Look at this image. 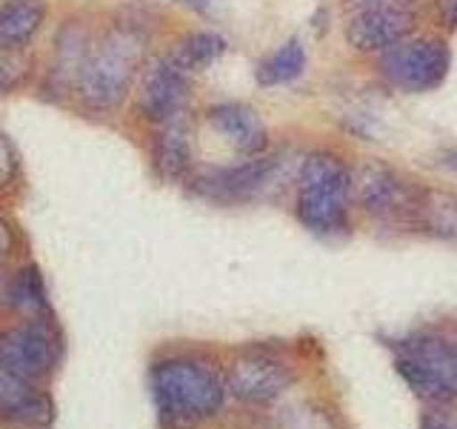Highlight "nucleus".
<instances>
[{"label": "nucleus", "instance_id": "obj_1", "mask_svg": "<svg viewBox=\"0 0 457 429\" xmlns=\"http://www.w3.org/2000/svg\"><path fill=\"white\" fill-rule=\"evenodd\" d=\"M149 32L137 21H120L106 29L89 49L83 72L78 78V92L95 109H114L123 104L143 63Z\"/></svg>", "mask_w": 457, "mask_h": 429}, {"label": "nucleus", "instance_id": "obj_2", "mask_svg": "<svg viewBox=\"0 0 457 429\" xmlns=\"http://www.w3.org/2000/svg\"><path fill=\"white\" fill-rule=\"evenodd\" d=\"M226 386L206 364L169 358L152 369V398L166 421L209 418L223 407Z\"/></svg>", "mask_w": 457, "mask_h": 429}, {"label": "nucleus", "instance_id": "obj_3", "mask_svg": "<svg viewBox=\"0 0 457 429\" xmlns=\"http://www.w3.org/2000/svg\"><path fill=\"white\" fill-rule=\"evenodd\" d=\"M63 338L49 318H29L21 326L0 332V372L23 381L49 378L61 364Z\"/></svg>", "mask_w": 457, "mask_h": 429}, {"label": "nucleus", "instance_id": "obj_4", "mask_svg": "<svg viewBox=\"0 0 457 429\" xmlns=\"http://www.w3.org/2000/svg\"><path fill=\"white\" fill-rule=\"evenodd\" d=\"M452 69V52L440 38L420 35L406 38L380 55V72L392 86L403 92H432L446 80Z\"/></svg>", "mask_w": 457, "mask_h": 429}, {"label": "nucleus", "instance_id": "obj_5", "mask_svg": "<svg viewBox=\"0 0 457 429\" xmlns=\"http://www.w3.org/2000/svg\"><path fill=\"white\" fill-rule=\"evenodd\" d=\"M280 166V157H263L257 155L246 164L223 166V169H204L192 175L189 186L192 192L214 200V204H240V200H252L261 195L266 186L275 183Z\"/></svg>", "mask_w": 457, "mask_h": 429}, {"label": "nucleus", "instance_id": "obj_6", "mask_svg": "<svg viewBox=\"0 0 457 429\" xmlns=\"http://www.w3.org/2000/svg\"><path fill=\"white\" fill-rule=\"evenodd\" d=\"M352 189L361 206L375 218H406L420 214L423 198L411 186L378 161H363L352 175Z\"/></svg>", "mask_w": 457, "mask_h": 429}, {"label": "nucleus", "instance_id": "obj_7", "mask_svg": "<svg viewBox=\"0 0 457 429\" xmlns=\"http://www.w3.org/2000/svg\"><path fill=\"white\" fill-rule=\"evenodd\" d=\"M186 100H189V72L171 55L157 57L140 80L137 106L143 112V118L161 126L183 114Z\"/></svg>", "mask_w": 457, "mask_h": 429}, {"label": "nucleus", "instance_id": "obj_8", "mask_svg": "<svg viewBox=\"0 0 457 429\" xmlns=\"http://www.w3.org/2000/svg\"><path fill=\"white\" fill-rule=\"evenodd\" d=\"M414 29V14L409 6H380V9H357L346 23V40L354 52L383 55L386 49L406 40Z\"/></svg>", "mask_w": 457, "mask_h": 429}, {"label": "nucleus", "instance_id": "obj_9", "mask_svg": "<svg viewBox=\"0 0 457 429\" xmlns=\"http://www.w3.org/2000/svg\"><path fill=\"white\" fill-rule=\"evenodd\" d=\"M295 383L292 369L266 355H246L228 372V390L246 404H269Z\"/></svg>", "mask_w": 457, "mask_h": 429}, {"label": "nucleus", "instance_id": "obj_10", "mask_svg": "<svg viewBox=\"0 0 457 429\" xmlns=\"http://www.w3.org/2000/svg\"><path fill=\"white\" fill-rule=\"evenodd\" d=\"M0 418L26 429H46L54 421V400L37 383L0 372Z\"/></svg>", "mask_w": 457, "mask_h": 429}, {"label": "nucleus", "instance_id": "obj_11", "mask_svg": "<svg viewBox=\"0 0 457 429\" xmlns=\"http://www.w3.org/2000/svg\"><path fill=\"white\" fill-rule=\"evenodd\" d=\"M206 118L214 126V132H218L220 138H226L237 152L249 155V157L263 155L269 135H266V126L261 121V114H257L252 106L232 104V100H228V104L212 106Z\"/></svg>", "mask_w": 457, "mask_h": 429}, {"label": "nucleus", "instance_id": "obj_12", "mask_svg": "<svg viewBox=\"0 0 457 429\" xmlns=\"http://www.w3.org/2000/svg\"><path fill=\"white\" fill-rule=\"evenodd\" d=\"M349 195L323 192V189H300L297 198V221L303 223L312 235L332 238L349 229Z\"/></svg>", "mask_w": 457, "mask_h": 429}, {"label": "nucleus", "instance_id": "obj_13", "mask_svg": "<svg viewBox=\"0 0 457 429\" xmlns=\"http://www.w3.org/2000/svg\"><path fill=\"white\" fill-rule=\"evenodd\" d=\"M154 166L163 178L180 181L192 169V132L183 114L161 123L154 138Z\"/></svg>", "mask_w": 457, "mask_h": 429}, {"label": "nucleus", "instance_id": "obj_14", "mask_svg": "<svg viewBox=\"0 0 457 429\" xmlns=\"http://www.w3.org/2000/svg\"><path fill=\"white\" fill-rule=\"evenodd\" d=\"M46 21V6L43 0H6L0 6V46L4 49H23L32 43Z\"/></svg>", "mask_w": 457, "mask_h": 429}, {"label": "nucleus", "instance_id": "obj_15", "mask_svg": "<svg viewBox=\"0 0 457 429\" xmlns=\"http://www.w3.org/2000/svg\"><path fill=\"white\" fill-rule=\"evenodd\" d=\"M300 189H323L349 195L352 192V172L335 152H309L300 161Z\"/></svg>", "mask_w": 457, "mask_h": 429}, {"label": "nucleus", "instance_id": "obj_16", "mask_svg": "<svg viewBox=\"0 0 457 429\" xmlns=\"http://www.w3.org/2000/svg\"><path fill=\"white\" fill-rule=\"evenodd\" d=\"M397 372H400V378L406 381L409 390L420 400H426V404L449 407L452 400H457L454 383H449L440 372H435L432 366H426L420 361H414L409 355H397Z\"/></svg>", "mask_w": 457, "mask_h": 429}, {"label": "nucleus", "instance_id": "obj_17", "mask_svg": "<svg viewBox=\"0 0 457 429\" xmlns=\"http://www.w3.org/2000/svg\"><path fill=\"white\" fill-rule=\"evenodd\" d=\"M397 355H409L414 361L432 366L449 383L457 386V343L440 335H418L397 343Z\"/></svg>", "mask_w": 457, "mask_h": 429}, {"label": "nucleus", "instance_id": "obj_18", "mask_svg": "<svg viewBox=\"0 0 457 429\" xmlns=\"http://www.w3.org/2000/svg\"><path fill=\"white\" fill-rule=\"evenodd\" d=\"M9 307L23 315V318H46L49 312V292L40 269L35 264L23 266L18 275L9 281Z\"/></svg>", "mask_w": 457, "mask_h": 429}, {"label": "nucleus", "instance_id": "obj_19", "mask_svg": "<svg viewBox=\"0 0 457 429\" xmlns=\"http://www.w3.org/2000/svg\"><path fill=\"white\" fill-rule=\"evenodd\" d=\"M303 69H306V46H303V40L292 38L257 66L254 78L261 86H280V83H292L295 78H300Z\"/></svg>", "mask_w": 457, "mask_h": 429}, {"label": "nucleus", "instance_id": "obj_20", "mask_svg": "<svg viewBox=\"0 0 457 429\" xmlns=\"http://www.w3.org/2000/svg\"><path fill=\"white\" fill-rule=\"evenodd\" d=\"M89 35H86L83 26H66L61 38H57V55H54V69H52V80H61L63 86L71 78H80L86 57H89Z\"/></svg>", "mask_w": 457, "mask_h": 429}, {"label": "nucleus", "instance_id": "obj_21", "mask_svg": "<svg viewBox=\"0 0 457 429\" xmlns=\"http://www.w3.org/2000/svg\"><path fill=\"white\" fill-rule=\"evenodd\" d=\"M226 46H228L226 38L218 32H192L178 43L171 57L192 75V72H200L218 61V57L226 52Z\"/></svg>", "mask_w": 457, "mask_h": 429}, {"label": "nucleus", "instance_id": "obj_22", "mask_svg": "<svg viewBox=\"0 0 457 429\" xmlns=\"http://www.w3.org/2000/svg\"><path fill=\"white\" fill-rule=\"evenodd\" d=\"M418 218L423 221L426 229H432L435 235L457 243V195H449V192L423 195Z\"/></svg>", "mask_w": 457, "mask_h": 429}, {"label": "nucleus", "instance_id": "obj_23", "mask_svg": "<svg viewBox=\"0 0 457 429\" xmlns=\"http://www.w3.org/2000/svg\"><path fill=\"white\" fill-rule=\"evenodd\" d=\"M420 429H457V412H446V409H437V412H428L423 415Z\"/></svg>", "mask_w": 457, "mask_h": 429}, {"label": "nucleus", "instance_id": "obj_24", "mask_svg": "<svg viewBox=\"0 0 457 429\" xmlns=\"http://www.w3.org/2000/svg\"><path fill=\"white\" fill-rule=\"evenodd\" d=\"M18 80H21V63L9 61L6 55H0V92L14 89Z\"/></svg>", "mask_w": 457, "mask_h": 429}, {"label": "nucleus", "instance_id": "obj_25", "mask_svg": "<svg viewBox=\"0 0 457 429\" xmlns=\"http://www.w3.org/2000/svg\"><path fill=\"white\" fill-rule=\"evenodd\" d=\"M14 169H18V161H14V149L12 143L6 140V135H0V183H6Z\"/></svg>", "mask_w": 457, "mask_h": 429}, {"label": "nucleus", "instance_id": "obj_26", "mask_svg": "<svg viewBox=\"0 0 457 429\" xmlns=\"http://www.w3.org/2000/svg\"><path fill=\"white\" fill-rule=\"evenodd\" d=\"M411 0H346V6L357 9H380V6H409Z\"/></svg>", "mask_w": 457, "mask_h": 429}, {"label": "nucleus", "instance_id": "obj_27", "mask_svg": "<svg viewBox=\"0 0 457 429\" xmlns=\"http://www.w3.org/2000/svg\"><path fill=\"white\" fill-rule=\"evenodd\" d=\"M437 14L446 29H457V0H437Z\"/></svg>", "mask_w": 457, "mask_h": 429}, {"label": "nucleus", "instance_id": "obj_28", "mask_svg": "<svg viewBox=\"0 0 457 429\" xmlns=\"http://www.w3.org/2000/svg\"><path fill=\"white\" fill-rule=\"evenodd\" d=\"M175 4L192 9V12H200V14H209L212 12V0H175Z\"/></svg>", "mask_w": 457, "mask_h": 429}, {"label": "nucleus", "instance_id": "obj_29", "mask_svg": "<svg viewBox=\"0 0 457 429\" xmlns=\"http://www.w3.org/2000/svg\"><path fill=\"white\" fill-rule=\"evenodd\" d=\"M12 249V232L6 229V223H0V257Z\"/></svg>", "mask_w": 457, "mask_h": 429}, {"label": "nucleus", "instance_id": "obj_30", "mask_svg": "<svg viewBox=\"0 0 457 429\" xmlns=\"http://www.w3.org/2000/svg\"><path fill=\"white\" fill-rule=\"evenodd\" d=\"M6 307H9V281L4 272H0V309H6Z\"/></svg>", "mask_w": 457, "mask_h": 429}, {"label": "nucleus", "instance_id": "obj_31", "mask_svg": "<svg viewBox=\"0 0 457 429\" xmlns=\"http://www.w3.org/2000/svg\"><path fill=\"white\" fill-rule=\"evenodd\" d=\"M440 164L446 166V169H452L454 175H457V152H443L440 155Z\"/></svg>", "mask_w": 457, "mask_h": 429}]
</instances>
